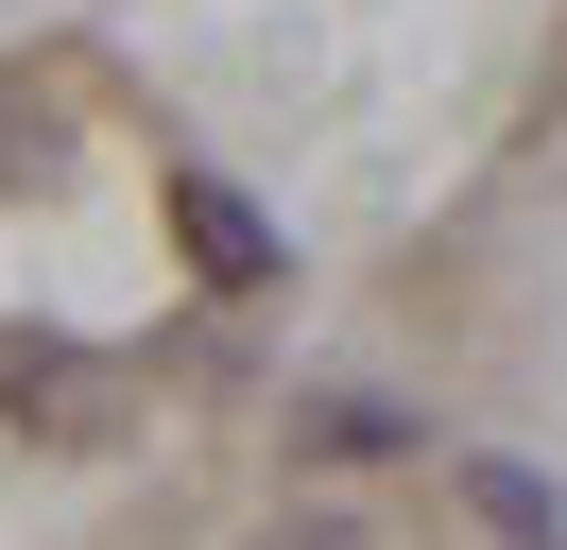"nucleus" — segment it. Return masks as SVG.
I'll return each mask as SVG.
<instances>
[{"mask_svg":"<svg viewBox=\"0 0 567 550\" xmlns=\"http://www.w3.org/2000/svg\"><path fill=\"white\" fill-rule=\"evenodd\" d=\"M173 241H189V275H207V293H258V275H276V224H258L224 172H173Z\"/></svg>","mask_w":567,"mask_h":550,"instance_id":"obj_1","label":"nucleus"},{"mask_svg":"<svg viewBox=\"0 0 567 550\" xmlns=\"http://www.w3.org/2000/svg\"><path fill=\"white\" fill-rule=\"evenodd\" d=\"M0 396H18V412H35V430H121V378H86V361H18V378H0Z\"/></svg>","mask_w":567,"mask_h":550,"instance_id":"obj_2","label":"nucleus"},{"mask_svg":"<svg viewBox=\"0 0 567 550\" xmlns=\"http://www.w3.org/2000/svg\"><path fill=\"white\" fill-rule=\"evenodd\" d=\"M464 516H482V533H498V550H550V499H533V481H516V465H464Z\"/></svg>","mask_w":567,"mask_h":550,"instance_id":"obj_3","label":"nucleus"}]
</instances>
